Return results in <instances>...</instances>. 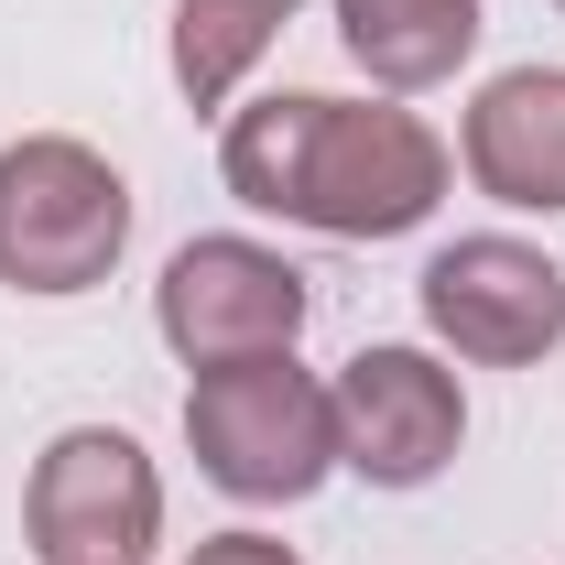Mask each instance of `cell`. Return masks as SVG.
Returning a JSON list of instances; mask_svg holds the SVG:
<instances>
[{"label": "cell", "mask_w": 565, "mask_h": 565, "mask_svg": "<svg viewBox=\"0 0 565 565\" xmlns=\"http://www.w3.org/2000/svg\"><path fill=\"white\" fill-rule=\"evenodd\" d=\"M468 185L522 217H565V66H511L468 98Z\"/></svg>", "instance_id": "8"}, {"label": "cell", "mask_w": 565, "mask_h": 565, "mask_svg": "<svg viewBox=\"0 0 565 565\" xmlns=\"http://www.w3.org/2000/svg\"><path fill=\"white\" fill-rule=\"evenodd\" d=\"M185 446L228 500H316L338 468V392L282 359H228L185 381Z\"/></svg>", "instance_id": "3"}, {"label": "cell", "mask_w": 565, "mask_h": 565, "mask_svg": "<svg viewBox=\"0 0 565 565\" xmlns=\"http://www.w3.org/2000/svg\"><path fill=\"white\" fill-rule=\"evenodd\" d=\"M294 11H305V0H174V44H163V55H174L185 109H228L239 76L294 33Z\"/></svg>", "instance_id": "10"}, {"label": "cell", "mask_w": 565, "mask_h": 565, "mask_svg": "<svg viewBox=\"0 0 565 565\" xmlns=\"http://www.w3.org/2000/svg\"><path fill=\"white\" fill-rule=\"evenodd\" d=\"M22 533H33L44 565H141L163 544V479L120 424H66L33 457Z\"/></svg>", "instance_id": "4"}, {"label": "cell", "mask_w": 565, "mask_h": 565, "mask_svg": "<svg viewBox=\"0 0 565 565\" xmlns=\"http://www.w3.org/2000/svg\"><path fill=\"white\" fill-rule=\"evenodd\" d=\"M338 11V44L370 87L414 98V87H446V76L479 55V0H327Z\"/></svg>", "instance_id": "9"}, {"label": "cell", "mask_w": 565, "mask_h": 565, "mask_svg": "<svg viewBox=\"0 0 565 565\" xmlns=\"http://www.w3.org/2000/svg\"><path fill=\"white\" fill-rule=\"evenodd\" d=\"M131 250V185L109 174V152L66 131L0 141V282L33 305L98 294Z\"/></svg>", "instance_id": "2"}, {"label": "cell", "mask_w": 565, "mask_h": 565, "mask_svg": "<svg viewBox=\"0 0 565 565\" xmlns=\"http://www.w3.org/2000/svg\"><path fill=\"white\" fill-rule=\"evenodd\" d=\"M555 11H565V0H555Z\"/></svg>", "instance_id": "12"}, {"label": "cell", "mask_w": 565, "mask_h": 565, "mask_svg": "<svg viewBox=\"0 0 565 565\" xmlns=\"http://www.w3.org/2000/svg\"><path fill=\"white\" fill-rule=\"evenodd\" d=\"M414 294H424V327L479 370H533V359L565 349V273L533 239H500V228L446 239Z\"/></svg>", "instance_id": "6"}, {"label": "cell", "mask_w": 565, "mask_h": 565, "mask_svg": "<svg viewBox=\"0 0 565 565\" xmlns=\"http://www.w3.org/2000/svg\"><path fill=\"white\" fill-rule=\"evenodd\" d=\"M327 392H338V468H359L370 490H424L468 446V392L435 349H359Z\"/></svg>", "instance_id": "7"}, {"label": "cell", "mask_w": 565, "mask_h": 565, "mask_svg": "<svg viewBox=\"0 0 565 565\" xmlns=\"http://www.w3.org/2000/svg\"><path fill=\"white\" fill-rule=\"evenodd\" d=\"M305 273L262 250V239H185L163 282H152V327L185 370H228V359H282L305 338Z\"/></svg>", "instance_id": "5"}, {"label": "cell", "mask_w": 565, "mask_h": 565, "mask_svg": "<svg viewBox=\"0 0 565 565\" xmlns=\"http://www.w3.org/2000/svg\"><path fill=\"white\" fill-rule=\"evenodd\" d=\"M185 565H305L294 544H273V533H207Z\"/></svg>", "instance_id": "11"}, {"label": "cell", "mask_w": 565, "mask_h": 565, "mask_svg": "<svg viewBox=\"0 0 565 565\" xmlns=\"http://www.w3.org/2000/svg\"><path fill=\"white\" fill-rule=\"evenodd\" d=\"M217 174L228 196L262 217H294L316 239H403L446 207V141L424 131L414 109L392 98H316V87H282L228 109L217 131Z\"/></svg>", "instance_id": "1"}]
</instances>
